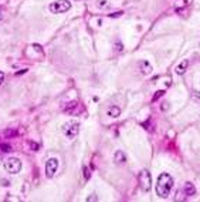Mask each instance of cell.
<instances>
[{"label": "cell", "mask_w": 200, "mask_h": 202, "mask_svg": "<svg viewBox=\"0 0 200 202\" xmlns=\"http://www.w3.org/2000/svg\"><path fill=\"white\" fill-rule=\"evenodd\" d=\"M87 201H98V198H97V195H89L88 198H87Z\"/></svg>", "instance_id": "d6986e66"}, {"label": "cell", "mask_w": 200, "mask_h": 202, "mask_svg": "<svg viewBox=\"0 0 200 202\" xmlns=\"http://www.w3.org/2000/svg\"><path fill=\"white\" fill-rule=\"evenodd\" d=\"M138 181L141 185V189L145 192H148L152 188V177H151V172L148 170H142L138 175Z\"/></svg>", "instance_id": "3957f363"}, {"label": "cell", "mask_w": 200, "mask_h": 202, "mask_svg": "<svg viewBox=\"0 0 200 202\" xmlns=\"http://www.w3.org/2000/svg\"><path fill=\"white\" fill-rule=\"evenodd\" d=\"M30 148L33 149V151H38V149H40V144H37V142H30Z\"/></svg>", "instance_id": "2e32d148"}, {"label": "cell", "mask_w": 200, "mask_h": 202, "mask_svg": "<svg viewBox=\"0 0 200 202\" xmlns=\"http://www.w3.org/2000/svg\"><path fill=\"white\" fill-rule=\"evenodd\" d=\"M0 151H1V152H10L11 147L9 144H0Z\"/></svg>", "instance_id": "4fadbf2b"}, {"label": "cell", "mask_w": 200, "mask_h": 202, "mask_svg": "<svg viewBox=\"0 0 200 202\" xmlns=\"http://www.w3.org/2000/svg\"><path fill=\"white\" fill-rule=\"evenodd\" d=\"M173 184H175V181L170 177V174H167V172L160 174L157 177V182H156V194H157V196L167 198L170 191H172V188H173Z\"/></svg>", "instance_id": "6da1fadb"}, {"label": "cell", "mask_w": 200, "mask_h": 202, "mask_svg": "<svg viewBox=\"0 0 200 202\" xmlns=\"http://www.w3.org/2000/svg\"><path fill=\"white\" fill-rule=\"evenodd\" d=\"M82 170H84V178H85V179H89V171H88V168H87V167H84Z\"/></svg>", "instance_id": "ac0fdd59"}, {"label": "cell", "mask_w": 200, "mask_h": 202, "mask_svg": "<svg viewBox=\"0 0 200 202\" xmlns=\"http://www.w3.org/2000/svg\"><path fill=\"white\" fill-rule=\"evenodd\" d=\"M3 81H4V73H3V71H0V84H1Z\"/></svg>", "instance_id": "603a6c76"}, {"label": "cell", "mask_w": 200, "mask_h": 202, "mask_svg": "<svg viewBox=\"0 0 200 202\" xmlns=\"http://www.w3.org/2000/svg\"><path fill=\"white\" fill-rule=\"evenodd\" d=\"M107 114H108V117H111V118H118L119 115H121V108L114 106L107 111Z\"/></svg>", "instance_id": "8fae6325"}, {"label": "cell", "mask_w": 200, "mask_h": 202, "mask_svg": "<svg viewBox=\"0 0 200 202\" xmlns=\"http://www.w3.org/2000/svg\"><path fill=\"white\" fill-rule=\"evenodd\" d=\"M60 161L57 158H48L45 161V177L47 178H53L57 174V170H58V164Z\"/></svg>", "instance_id": "8992f818"}, {"label": "cell", "mask_w": 200, "mask_h": 202, "mask_svg": "<svg viewBox=\"0 0 200 202\" xmlns=\"http://www.w3.org/2000/svg\"><path fill=\"white\" fill-rule=\"evenodd\" d=\"M4 168L9 174H19L22 171V161L16 157H11V158H7L6 162H4Z\"/></svg>", "instance_id": "5b68a950"}, {"label": "cell", "mask_w": 200, "mask_h": 202, "mask_svg": "<svg viewBox=\"0 0 200 202\" xmlns=\"http://www.w3.org/2000/svg\"><path fill=\"white\" fill-rule=\"evenodd\" d=\"M183 189H185V194H186L187 196H193V195L196 194V188H194V185H193L192 182H186Z\"/></svg>", "instance_id": "30bf717a"}, {"label": "cell", "mask_w": 200, "mask_h": 202, "mask_svg": "<svg viewBox=\"0 0 200 202\" xmlns=\"http://www.w3.org/2000/svg\"><path fill=\"white\" fill-rule=\"evenodd\" d=\"M0 19H1V16H0Z\"/></svg>", "instance_id": "cb8c5ba5"}, {"label": "cell", "mask_w": 200, "mask_h": 202, "mask_svg": "<svg viewBox=\"0 0 200 202\" xmlns=\"http://www.w3.org/2000/svg\"><path fill=\"white\" fill-rule=\"evenodd\" d=\"M77 106H78V101H71V103L66 104V107H64V111H68V113H71V110H72V108H75Z\"/></svg>", "instance_id": "7c38bea8"}, {"label": "cell", "mask_w": 200, "mask_h": 202, "mask_svg": "<svg viewBox=\"0 0 200 202\" xmlns=\"http://www.w3.org/2000/svg\"><path fill=\"white\" fill-rule=\"evenodd\" d=\"M121 14H122L121 11H116V13H111V14H109V17H119Z\"/></svg>", "instance_id": "ffe728a7"}, {"label": "cell", "mask_w": 200, "mask_h": 202, "mask_svg": "<svg viewBox=\"0 0 200 202\" xmlns=\"http://www.w3.org/2000/svg\"><path fill=\"white\" fill-rule=\"evenodd\" d=\"M50 11L54 13V14H58V13H66L71 9V3L68 0H57L54 3L50 4Z\"/></svg>", "instance_id": "277c9868"}, {"label": "cell", "mask_w": 200, "mask_h": 202, "mask_svg": "<svg viewBox=\"0 0 200 202\" xmlns=\"http://www.w3.org/2000/svg\"><path fill=\"white\" fill-rule=\"evenodd\" d=\"M4 135H6V137H16V135H17V131H16V130H7V131L4 132Z\"/></svg>", "instance_id": "5bb4252c"}, {"label": "cell", "mask_w": 200, "mask_h": 202, "mask_svg": "<svg viewBox=\"0 0 200 202\" xmlns=\"http://www.w3.org/2000/svg\"><path fill=\"white\" fill-rule=\"evenodd\" d=\"M163 94H165V91H163V90H160V91H156L155 96H153V98H152V100H153V101H156L157 98H160V97L163 96Z\"/></svg>", "instance_id": "9a60e30c"}, {"label": "cell", "mask_w": 200, "mask_h": 202, "mask_svg": "<svg viewBox=\"0 0 200 202\" xmlns=\"http://www.w3.org/2000/svg\"><path fill=\"white\" fill-rule=\"evenodd\" d=\"M187 67H189V61H187V60H182V63H179V65L176 67V73H178L179 75L185 74L186 70H187Z\"/></svg>", "instance_id": "ba28073f"}, {"label": "cell", "mask_w": 200, "mask_h": 202, "mask_svg": "<svg viewBox=\"0 0 200 202\" xmlns=\"http://www.w3.org/2000/svg\"><path fill=\"white\" fill-rule=\"evenodd\" d=\"M107 6H108V1L107 0H98V7L102 9V7H107Z\"/></svg>", "instance_id": "e0dca14e"}, {"label": "cell", "mask_w": 200, "mask_h": 202, "mask_svg": "<svg viewBox=\"0 0 200 202\" xmlns=\"http://www.w3.org/2000/svg\"><path fill=\"white\" fill-rule=\"evenodd\" d=\"M139 67H141V71H142V74L145 75H149V74H152V65L148 63V61H141V64H139Z\"/></svg>", "instance_id": "52a82bcc"}, {"label": "cell", "mask_w": 200, "mask_h": 202, "mask_svg": "<svg viewBox=\"0 0 200 202\" xmlns=\"http://www.w3.org/2000/svg\"><path fill=\"white\" fill-rule=\"evenodd\" d=\"M114 160H115L116 164H125L126 162V155H125V152H122V151H116L115 155H114Z\"/></svg>", "instance_id": "9c48e42d"}, {"label": "cell", "mask_w": 200, "mask_h": 202, "mask_svg": "<svg viewBox=\"0 0 200 202\" xmlns=\"http://www.w3.org/2000/svg\"><path fill=\"white\" fill-rule=\"evenodd\" d=\"M193 97L197 98V100H200V91H193Z\"/></svg>", "instance_id": "7402d4cb"}, {"label": "cell", "mask_w": 200, "mask_h": 202, "mask_svg": "<svg viewBox=\"0 0 200 202\" xmlns=\"http://www.w3.org/2000/svg\"><path fill=\"white\" fill-rule=\"evenodd\" d=\"M63 132L68 139H74L79 132V122L78 121H68L63 125Z\"/></svg>", "instance_id": "7a4b0ae2"}, {"label": "cell", "mask_w": 200, "mask_h": 202, "mask_svg": "<svg viewBox=\"0 0 200 202\" xmlns=\"http://www.w3.org/2000/svg\"><path fill=\"white\" fill-rule=\"evenodd\" d=\"M27 71H29L27 68H23V70H19V71H17L16 74H17V75H20V74H24V73H27Z\"/></svg>", "instance_id": "44dd1931"}]
</instances>
